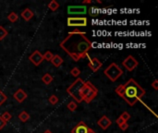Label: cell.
<instances>
[{
    "instance_id": "obj_1",
    "label": "cell",
    "mask_w": 158,
    "mask_h": 133,
    "mask_svg": "<svg viewBox=\"0 0 158 133\" xmlns=\"http://www.w3.org/2000/svg\"><path fill=\"white\" fill-rule=\"evenodd\" d=\"M60 47L74 61H79L89 56L88 53L92 48V43L84 32L73 31L60 43Z\"/></svg>"
},
{
    "instance_id": "obj_2",
    "label": "cell",
    "mask_w": 158,
    "mask_h": 133,
    "mask_svg": "<svg viewBox=\"0 0 158 133\" xmlns=\"http://www.w3.org/2000/svg\"><path fill=\"white\" fill-rule=\"evenodd\" d=\"M116 92L130 106L137 104V102H139L142 96L146 93L145 90L142 89L133 79H129L125 84L117 86Z\"/></svg>"
},
{
    "instance_id": "obj_3",
    "label": "cell",
    "mask_w": 158,
    "mask_h": 133,
    "mask_svg": "<svg viewBox=\"0 0 158 133\" xmlns=\"http://www.w3.org/2000/svg\"><path fill=\"white\" fill-rule=\"evenodd\" d=\"M84 83H85V81H83L82 79L77 78V80L67 89V92L78 104H80V103L82 102V98H81V89L84 85Z\"/></svg>"
},
{
    "instance_id": "obj_4",
    "label": "cell",
    "mask_w": 158,
    "mask_h": 133,
    "mask_svg": "<svg viewBox=\"0 0 158 133\" xmlns=\"http://www.w3.org/2000/svg\"><path fill=\"white\" fill-rule=\"evenodd\" d=\"M104 73L111 81H116L124 72L116 63H111L104 70Z\"/></svg>"
},
{
    "instance_id": "obj_5",
    "label": "cell",
    "mask_w": 158,
    "mask_h": 133,
    "mask_svg": "<svg viewBox=\"0 0 158 133\" xmlns=\"http://www.w3.org/2000/svg\"><path fill=\"white\" fill-rule=\"evenodd\" d=\"M68 26L69 27H85L87 26L88 20L86 18L81 17V18H75V17H69L67 20Z\"/></svg>"
},
{
    "instance_id": "obj_6",
    "label": "cell",
    "mask_w": 158,
    "mask_h": 133,
    "mask_svg": "<svg viewBox=\"0 0 158 133\" xmlns=\"http://www.w3.org/2000/svg\"><path fill=\"white\" fill-rule=\"evenodd\" d=\"M87 12V7L84 5L81 6H68V15H85Z\"/></svg>"
},
{
    "instance_id": "obj_7",
    "label": "cell",
    "mask_w": 158,
    "mask_h": 133,
    "mask_svg": "<svg viewBox=\"0 0 158 133\" xmlns=\"http://www.w3.org/2000/svg\"><path fill=\"white\" fill-rule=\"evenodd\" d=\"M123 67H125V68L129 71H132V70H134L138 65H139V62L137 61V60L133 57L132 56H129L122 63Z\"/></svg>"
},
{
    "instance_id": "obj_8",
    "label": "cell",
    "mask_w": 158,
    "mask_h": 133,
    "mask_svg": "<svg viewBox=\"0 0 158 133\" xmlns=\"http://www.w3.org/2000/svg\"><path fill=\"white\" fill-rule=\"evenodd\" d=\"M29 60L34 65V66H39L43 61H44V57H43V54L38 51L35 50L30 56H29Z\"/></svg>"
},
{
    "instance_id": "obj_9",
    "label": "cell",
    "mask_w": 158,
    "mask_h": 133,
    "mask_svg": "<svg viewBox=\"0 0 158 133\" xmlns=\"http://www.w3.org/2000/svg\"><path fill=\"white\" fill-rule=\"evenodd\" d=\"M88 66H89V68H90L93 72H96L97 70H99V69L102 68L103 63L100 61V60H99L98 58L94 57V58H93V59H92V58L89 59Z\"/></svg>"
},
{
    "instance_id": "obj_10",
    "label": "cell",
    "mask_w": 158,
    "mask_h": 133,
    "mask_svg": "<svg viewBox=\"0 0 158 133\" xmlns=\"http://www.w3.org/2000/svg\"><path fill=\"white\" fill-rule=\"evenodd\" d=\"M89 127L85 124L83 121H81L77 124L71 130V133H87Z\"/></svg>"
},
{
    "instance_id": "obj_11",
    "label": "cell",
    "mask_w": 158,
    "mask_h": 133,
    "mask_svg": "<svg viewBox=\"0 0 158 133\" xmlns=\"http://www.w3.org/2000/svg\"><path fill=\"white\" fill-rule=\"evenodd\" d=\"M97 124H98V125L100 126V128H101L102 129L105 130V129H107L109 127L111 126L112 122H111V120L109 119L106 116H103L98 120V121H97Z\"/></svg>"
},
{
    "instance_id": "obj_12",
    "label": "cell",
    "mask_w": 158,
    "mask_h": 133,
    "mask_svg": "<svg viewBox=\"0 0 158 133\" xmlns=\"http://www.w3.org/2000/svg\"><path fill=\"white\" fill-rule=\"evenodd\" d=\"M28 97L27 93L24 92L22 89H19L14 94H13V98L18 102V103H22L24 100Z\"/></svg>"
},
{
    "instance_id": "obj_13",
    "label": "cell",
    "mask_w": 158,
    "mask_h": 133,
    "mask_svg": "<svg viewBox=\"0 0 158 133\" xmlns=\"http://www.w3.org/2000/svg\"><path fill=\"white\" fill-rule=\"evenodd\" d=\"M97 93H98V90L96 89V87L95 86H93V88L89 92V93L85 96L84 97V99H83V101H85L87 104H89V103H91L96 96H97Z\"/></svg>"
},
{
    "instance_id": "obj_14",
    "label": "cell",
    "mask_w": 158,
    "mask_h": 133,
    "mask_svg": "<svg viewBox=\"0 0 158 133\" xmlns=\"http://www.w3.org/2000/svg\"><path fill=\"white\" fill-rule=\"evenodd\" d=\"M21 18L24 20H26V21H29L32 17H33V12L30 9V8H25L22 12H21Z\"/></svg>"
},
{
    "instance_id": "obj_15",
    "label": "cell",
    "mask_w": 158,
    "mask_h": 133,
    "mask_svg": "<svg viewBox=\"0 0 158 133\" xmlns=\"http://www.w3.org/2000/svg\"><path fill=\"white\" fill-rule=\"evenodd\" d=\"M56 68H58V67H60L62 64H63V59H62V57L60 56H58V55H55L54 56H53V58L51 59V61H50Z\"/></svg>"
},
{
    "instance_id": "obj_16",
    "label": "cell",
    "mask_w": 158,
    "mask_h": 133,
    "mask_svg": "<svg viewBox=\"0 0 158 133\" xmlns=\"http://www.w3.org/2000/svg\"><path fill=\"white\" fill-rule=\"evenodd\" d=\"M42 81L45 84V85H49V84L53 81V77L51 74L49 73H45L43 77H42Z\"/></svg>"
},
{
    "instance_id": "obj_17",
    "label": "cell",
    "mask_w": 158,
    "mask_h": 133,
    "mask_svg": "<svg viewBox=\"0 0 158 133\" xmlns=\"http://www.w3.org/2000/svg\"><path fill=\"white\" fill-rule=\"evenodd\" d=\"M19 118H20V120L21 122H27L29 120V118H30V115L27 112H25V111H22L19 115Z\"/></svg>"
},
{
    "instance_id": "obj_18",
    "label": "cell",
    "mask_w": 158,
    "mask_h": 133,
    "mask_svg": "<svg viewBox=\"0 0 158 133\" xmlns=\"http://www.w3.org/2000/svg\"><path fill=\"white\" fill-rule=\"evenodd\" d=\"M8 20L10 22H16L19 20V16L15 13V12H10V13L8 15Z\"/></svg>"
},
{
    "instance_id": "obj_19",
    "label": "cell",
    "mask_w": 158,
    "mask_h": 133,
    "mask_svg": "<svg viewBox=\"0 0 158 133\" xmlns=\"http://www.w3.org/2000/svg\"><path fill=\"white\" fill-rule=\"evenodd\" d=\"M48 8H49L50 10L52 11H56L59 8V4L56 1V0H52V1L48 4Z\"/></svg>"
},
{
    "instance_id": "obj_20",
    "label": "cell",
    "mask_w": 158,
    "mask_h": 133,
    "mask_svg": "<svg viewBox=\"0 0 158 133\" xmlns=\"http://www.w3.org/2000/svg\"><path fill=\"white\" fill-rule=\"evenodd\" d=\"M67 107H68V109H69V111L74 112V111L77 109L78 104H77V103H75V102H69V103L67 104Z\"/></svg>"
},
{
    "instance_id": "obj_21",
    "label": "cell",
    "mask_w": 158,
    "mask_h": 133,
    "mask_svg": "<svg viewBox=\"0 0 158 133\" xmlns=\"http://www.w3.org/2000/svg\"><path fill=\"white\" fill-rule=\"evenodd\" d=\"M8 34V31L3 26H0V41H2Z\"/></svg>"
},
{
    "instance_id": "obj_22",
    "label": "cell",
    "mask_w": 158,
    "mask_h": 133,
    "mask_svg": "<svg viewBox=\"0 0 158 133\" xmlns=\"http://www.w3.org/2000/svg\"><path fill=\"white\" fill-rule=\"evenodd\" d=\"M53 56H54V55L50 51H47L43 55L44 60H46V61H51V59L53 58Z\"/></svg>"
},
{
    "instance_id": "obj_23",
    "label": "cell",
    "mask_w": 158,
    "mask_h": 133,
    "mask_svg": "<svg viewBox=\"0 0 158 133\" xmlns=\"http://www.w3.org/2000/svg\"><path fill=\"white\" fill-rule=\"evenodd\" d=\"M70 74L75 78H78L81 74V70L78 68H73L70 70Z\"/></svg>"
},
{
    "instance_id": "obj_24",
    "label": "cell",
    "mask_w": 158,
    "mask_h": 133,
    "mask_svg": "<svg viewBox=\"0 0 158 133\" xmlns=\"http://www.w3.org/2000/svg\"><path fill=\"white\" fill-rule=\"evenodd\" d=\"M48 101H49V103H50L51 104L55 105V104H56L58 103V97H57L56 95L53 94V95H51L50 97H49V99H48Z\"/></svg>"
},
{
    "instance_id": "obj_25",
    "label": "cell",
    "mask_w": 158,
    "mask_h": 133,
    "mask_svg": "<svg viewBox=\"0 0 158 133\" xmlns=\"http://www.w3.org/2000/svg\"><path fill=\"white\" fill-rule=\"evenodd\" d=\"M7 99H8V96L1 90H0V106L7 101Z\"/></svg>"
},
{
    "instance_id": "obj_26",
    "label": "cell",
    "mask_w": 158,
    "mask_h": 133,
    "mask_svg": "<svg viewBox=\"0 0 158 133\" xmlns=\"http://www.w3.org/2000/svg\"><path fill=\"white\" fill-rule=\"evenodd\" d=\"M1 117L5 120L6 122H8V121H9V120L12 118V116H11L8 112H5V113L1 116Z\"/></svg>"
},
{
    "instance_id": "obj_27",
    "label": "cell",
    "mask_w": 158,
    "mask_h": 133,
    "mask_svg": "<svg viewBox=\"0 0 158 133\" xmlns=\"http://www.w3.org/2000/svg\"><path fill=\"white\" fill-rule=\"evenodd\" d=\"M120 117L122 118V119H124V121H125V122H127L128 120L130 118V115H129L128 112H123L122 114L120 115Z\"/></svg>"
},
{
    "instance_id": "obj_28",
    "label": "cell",
    "mask_w": 158,
    "mask_h": 133,
    "mask_svg": "<svg viewBox=\"0 0 158 133\" xmlns=\"http://www.w3.org/2000/svg\"><path fill=\"white\" fill-rule=\"evenodd\" d=\"M7 125V122L5 121V120L0 116V130L1 129H3L4 128H5V126Z\"/></svg>"
},
{
    "instance_id": "obj_29",
    "label": "cell",
    "mask_w": 158,
    "mask_h": 133,
    "mask_svg": "<svg viewBox=\"0 0 158 133\" xmlns=\"http://www.w3.org/2000/svg\"><path fill=\"white\" fill-rule=\"evenodd\" d=\"M128 128H129V125H128L127 122H125V123H123V124H121V125L119 126V128H120L121 130H123V131H125Z\"/></svg>"
},
{
    "instance_id": "obj_30",
    "label": "cell",
    "mask_w": 158,
    "mask_h": 133,
    "mask_svg": "<svg viewBox=\"0 0 158 133\" xmlns=\"http://www.w3.org/2000/svg\"><path fill=\"white\" fill-rule=\"evenodd\" d=\"M151 86L154 89V90H158V81L156 80H154L153 81V83L151 84Z\"/></svg>"
},
{
    "instance_id": "obj_31",
    "label": "cell",
    "mask_w": 158,
    "mask_h": 133,
    "mask_svg": "<svg viewBox=\"0 0 158 133\" xmlns=\"http://www.w3.org/2000/svg\"><path fill=\"white\" fill-rule=\"evenodd\" d=\"M123 123H125V121H124V119H122L120 116L117 119V124L118 125V126H120L121 124H123Z\"/></svg>"
},
{
    "instance_id": "obj_32",
    "label": "cell",
    "mask_w": 158,
    "mask_h": 133,
    "mask_svg": "<svg viewBox=\"0 0 158 133\" xmlns=\"http://www.w3.org/2000/svg\"><path fill=\"white\" fill-rule=\"evenodd\" d=\"M90 3H92V0H83L82 1V5H84V6H85V4H90Z\"/></svg>"
},
{
    "instance_id": "obj_33",
    "label": "cell",
    "mask_w": 158,
    "mask_h": 133,
    "mask_svg": "<svg viewBox=\"0 0 158 133\" xmlns=\"http://www.w3.org/2000/svg\"><path fill=\"white\" fill-rule=\"evenodd\" d=\"M87 133H96V132H95L93 129H92V128H88V132H87Z\"/></svg>"
},
{
    "instance_id": "obj_34",
    "label": "cell",
    "mask_w": 158,
    "mask_h": 133,
    "mask_svg": "<svg viewBox=\"0 0 158 133\" xmlns=\"http://www.w3.org/2000/svg\"><path fill=\"white\" fill-rule=\"evenodd\" d=\"M44 133H52V131L51 130H49V129H46Z\"/></svg>"
}]
</instances>
